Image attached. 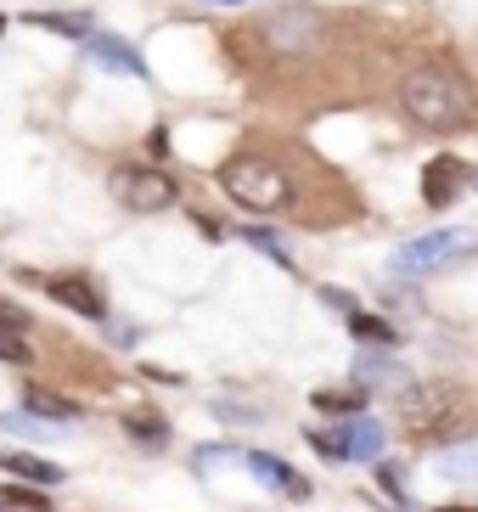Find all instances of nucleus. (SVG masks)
<instances>
[{
    "instance_id": "f257e3e1",
    "label": "nucleus",
    "mask_w": 478,
    "mask_h": 512,
    "mask_svg": "<svg viewBox=\"0 0 478 512\" xmlns=\"http://www.w3.org/2000/svg\"><path fill=\"white\" fill-rule=\"evenodd\" d=\"M400 102L422 130H462L473 119V85L456 68H439V62L411 68L400 79Z\"/></svg>"
},
{
    "instance_id": "f03ea898",
    "label": "nucleus",
    "mask_w": 478,
    "mask_h": 512,
    "mask_svg": "<svg viewBox=\"0 0 478 512\" xmlns=\"http://www.w3.org/2000/svg\"><path fill=\"white\" fill-rule=\"evenodd\" d=\"M220 186L231 203H242V209L254 214H276L293 203V181H287L282 164H270V158H259V152H242V158H231V164L220 169Z\"/></svg>"
},
{
    "instance_id": "7ed1b4c3",
    "label": "nucleus",
    "mask_w": 478,
    "mask_h": 512,
    "mask_svg": "<svg viewBox=\"0 0 478 512\" xmlns=\"http://www.w3.org/2000/svg\"><path fill=\"white\" fill-rule=\"evenodd\" d=\"M321 29H327V17L315 6H270L254 34L270 57H304V51L321 46Z\"/></svg>"
},
{
    "instance_id": "20e7f679",
    "label": "nucleus",
    "mask_w": 478,
    "mask_h": 512,
    "mask_svg": "<svg viewBox=\"0 0 478 512\" xmlns=\"http://www.w3.org/2000/svg\"><path fill=\"white\" fill-rule=\"evenodd\" d=\"M456 411H462V389L450 383H405L400 394V422L411 434H439Z\"/></svg>"
},
{
    "instance_id": "39448f33",
    "label": "nucleus",
    "mask_w": 478,
    "mask_h": 512,
    "mask_svg": "<svg viewBox=\"0 0 478 512\" xmlns=\"http://www.w3.org/2000/svg\"><path fill=\"white\" fill-rule=\"evenodd\" d=\"M113 192H119V203L135 214H158V209L175 203V181H169L164 169H141V164H124L119 175H113Z\"/></svg>"
},
{
    "instance_id": "423d86ee",
    "label": "nucleus",
    "mask_w": 478,
    "mask_h": 512,
    "mask_svg": "<svg viewBox=\"0 0 478 512\" xmlns=\"http://www.w3.org/2000/svg\"><path fill=\"white\" fill-rule=\"evenodd\" d=\"M462 242H467V231H428V237L405 242L394 265H400V271H434V265H445V259L462 248Z\"/></svg>"
},
{
    "instance_id": "0eeeda50",
    "label": "nucleus",
    "mask_w": 478,
    "mask_h": 512,
    "mask_svg": "<svg viewBox=\"0 0 478 512\" xmlns=\"http://www.w3.org/2000/svg\"><path fill=\"white\" fill-rule=\"evenodd\" d=\"M462 192H467V164L462 158H434V164L422 169V203H428V209H450Z\"/></svg>"
},
{
    "instance_id": "6e6552de",
    "label": "nucleus",
    "mask_w": 478,
    "mask_h": 512,
    "mask_svg": "<svg viewBox=\"0 0 478 512\" xmlns=\"http://www.w3.org/2000/svg\"><path fill=\"white\" fill-rule=\"evenodd\" d=\"M45 293H51L57 304H68V310H74V316H85V321H102L107 316L102 293H96L85 276H51V282H45Z\"/></svg>"
},
{
    "instance_id": "1a4fd4ad",
    "label": "nucleus",
    "mask_w": 478,
    "mask_h": 512,
    "mask_svg": "<svg viewBox=\"0 0 478 512\" xmlns=\"http://www.w3.org/2000/svg\"><path fill=\"white\" fill-rule=\"evenodd\" d=\"M383 445H389L383 422L355 411V422L344 428V462H383Z\"/></svg>"
},
{
    "instance_id": "9d476101",
    "label": "nucleus",
    "mask_w": 478,
    "mask_h": 512,
    "mask_svg": "<svg viewBox=\"0 0 478 512\" xmlns=\"http://www.w3.org/2000/svg\"><path fill=\"white\" fill-rule=\"evenodd\" d=\"M248 473H254V479H265L270 490H287L293 501L310 496V484H304L299 473H293V467L282 462V456H270V451H248Z\"/></svg>"
},
{
    "instance_id": "9b49d317",
    "label": "nucleus",
    "mask_w": 478,
    "mask_h": 512,
    "mask_svg": "<svg viewBox=\"0 0 478 512\" xmlns=\"http://www.w3.org/2000/svg\"><path fill=\"white\" fill-rule=\"evenodd\" d=\"M85 46H90V57L102 62V68H119V74H130V79L147 74V62L135 57L124 40H113V34H85Z\"/></svg>"
},
{
    "instance_id": "f8f14e48",
    "label": "nucleus",
    "mask_w": 478,
    "mask_h": 512,
    "mask_svg": "<svg viewBox=\"0 0 478 512\" xmlns=\"http://www.w3.org/2000/svg\"><path fill=\"white\" fill-rule=\"evenodd\" d=\"M0 473L29 479V484H62V467L45 462V456H29V451H0Z\"/></svg>"
},
{
    "instance_id": "ddd939ff",
    "label": "nucleus",
    "mask_w": 478,
    "mask_h": 512,
    "mask_svg": "<svg viewBox=\"0 0 478 512\" xmlns=\"http://www.w3.org/2000/svg\"><path fill=\"white\" fill-rule=\"evenodd\" d=\"M23 411H34V417H45V422H74L79 400H62V394H51V389H23Z\"/></svg>"
},
{
    "instance_id": "4468645a",
    "label": "nucleus",
    "mask_w": 478,
    "mask_h": 512,
    "mask_svg": "<svg viewBox=\"0 0 478 512\" xmlns=\"http://www.w3.org/2000/svg\"><path fill=\"white\" fill-rule=\"evenodd\" d=\"M124 434L135 439V445H147V451H158L169 439V422L158 417V411H124Z\"/></svg>"
},
{
    "instance_id": "2eb2a0df",
    "label": "nucleus",
    "mask_w": 478,
    "mask_h": 512,
    "mask_svg": "<svg viewBox=\"0 0 478 512\" xmlns=\"http://www.w3.org/2000/svg\"><path fill=\"white\" fill-rule=\"evenodd\" d=\"M315 406L332 411V417H355V411H366V389H321Z\"/></svg>"
},
{
    "instance_id": "dca6fc26",
    "label": "nucleus",
    "mask_w": 478,
    "mask_h": 512,
    "mask_svg": "<svg viewBox=\"0 0 478 512\" xmlns=\"http://www.w3.org/2000/svg\"><path fill=\"white\" fill-rule=\"evenodd\" d=\"M349 332H355V338H366V344H377V349H394V327H389V321H377V316L349 310Z\"/></svg>"
},
{
    "instance_id": "f3484780",
    "label": "nucleus",
    "mask_w": 478,
    "mask_h": 512,
    "mask_svg": "<svg viewBox=\"0 0 478 512\" xmlns=\"http://www.w3.org/2000/svg\"><path fill=\"white\" fill-rule=\"evenodd\" d=\"M434 467H439V473H478V439L439 451V456H434Z\"/></svg>"
},
{
    "instance_id": "a211bd4d",
    "label": "nucleus",
    "mask_w": 478,
    "mask_h": 512,
    "mask_svg": "<svg viewBox=\"0 0 478 512\" xmlns=\"http://www.w3.org/2000/svg\"><path fill=\"white\" fill-rule=\"evenodd\" d=\"M0 361H12V366H29V361H34V349H29V332H12V327H0Z\"/></svg>"
},
{
    "instance_id": "6ab92c4d",
    "label": "nucleus",
    "mask_w": 478,
    "mask_h": 512,
    "mask_svg": "<svg viewBox=\"0 0 478 512\" xmlns=\"http://www.w3.org/2000/svg\"><path fill=\"white\" fill-rule=\"evenodd\" d=\"M29 23H40V29H51V34H74V40H85V34H90V17H57V12H40V17H29Z\"/></svg>"
},
{
    "instance_id": "aec40b11",
    "label": "nucleus",
    "mask_w": 478,
    "mask_h": 512,
    "mask_svg": "<svg viewBox=\"0 0 478 512\" xmlns=\"http://www.w3.org/2000/svg\"><path fill=\"white\" fill-rule=\"evenodd\" d=\"M304 439H310V445L327 456V462H344V428H310Z\"/></svg>"
},
{
    "instance_id": "412c9836",
    "label": "nucleus",
    "mask_w": 478,
    "mask_h": 512,
    "mask_svg": "<svg viewBox=\"0 0 478 512\" xmlns=\"http://www.w3.org/2000/svg\"><path fill=\"white\" fill-rule=\"evenodd\" d=\"M0 428H6V434H45V428H51V422L45 417H23V411H6V417H0Z\"/></svg>"
},
{
    "instance_id": "4be33fe9",
    "label": "nucleus",
    "mask_w": 478,
    "mask_h": 512,
    "mask_svg": "<svg viewBox=\"0 0 478 512\" xmlns=\"http://www.w3.org/2000/svg\"><path fill=\"white\" fill-rule=\"evenodd\" d=\"M248 242H254V248H259V254H270V259H276V265H293V259H287V248H282V242H276V237H270V231H248Z\"/></svg>"
},
{
    "instance_id": "5701e85b",
    "label": "nucleus",
    "mask_w": 478,
    "mask_h": 512,
    "mask_svg": "<svg viewBox=\"0 0 478 512\" xmlns=\"http://www.w3.org/2000/svg\"><path fill=\"white\" fill-rule=\"evenodd\" d=\"M0 327H12V332H29V310L12 299H0Z\"/></svg>"
},
{
    "instance_id": "b1692460",
    "label": "nucleus",
    "mask_w": 478,
    "mask_h": 512,
    "mask_svg": "<svg viewBox=\"0 0 478 512\" xmlns=\"http://www.w3.org/2000/svg\"><path fill=\"white\" fill-rule=\"evenodd\" d=\"M6 507H29V512H45V496H40V490H6Z\"/></svg>"
},
{
    "instance_id": "393cba45",
    "label": "nucleus",
    "mask_w": 478,
    "mask_h": 512,
    "mask_svg": "<svg viewBox=\"0 0 478 512\" xmlns=\"http://www.w3.org/2000/svg\"><path fill=\"white\" fill-rule=\"evenodd\" d=\"M377 484H383V490H389V501H405V484H400V473H394L389 462L377 467Z\"/></svg>"
},
{
    "instance_id": "a878e982",
    "label": "nucleus",
    "mask_w": 478,
    "mask_h": 512,
    "mask_svg": "<svg viewBox=\"0 0 478 512\" xmlns=\"http://www.w3.org/2000/svg\"><path fill=\"white\" fill-rule=\"evenodd\" d=\"M360 377H400V366H394V361H366V366H360Z\"/></svg>"
},
{
    "instance_id": "bb28decb",
    "label": "nucleus",
    "mask_w": 478,
    "mask_h": 512,
    "mask_svg": "<svg viewBox=\"0 0 478 512\" xmlns=\"http://www.w3.org/2000/svg\"><path fill=\"white\" fill-rule=\"evenodd\" d=\"M321 299H327L332 310H344V316H349V310H355V299H349V293H338V287H321Z\"/></svg>"
},
{
    "instance_id": "cd10ccee",
    "label": "nucleus",
    "mask_w": 478,
    "mask_h": 512,
    "mask_svg": "<svg viewBox=\"0 0 478 512\" xmlns=\"http://www.w3.org/2000/svg\"><path fill=\"white\" fill-rule=\"evenodd\" d=\"M439 512H478V507H439Z\"/></svg>"
},
{
    "instance_id": "c85d7f7f",
    "label": "nucleus",
    "mask_w": 478,
    "mask_h": 512,
    "mask_svg": "<svg viewBox=\"0 0 478 512\" xmlns=\"http://www.w3.org/2000/svg\"><path fill=\"white\" fill-rule=\"evenodd\" d=\"M214 6H242V0H214Z\"/></svg>"
},
{
    "instance_id": "c756f323",
    "label": "nucleus",
    "mask_w": 478,
    "mask_h": 512,
    "mask_svg": "<svg viewBox=\"0 0 478 512\" xmlns=\"http://www.w3.org/2000/svg\"><path fill=\"white\" fill-rule=\"evenodd\" d=\"M0 34H6V17H0Z\"/></svg>"
}]
</instances>
